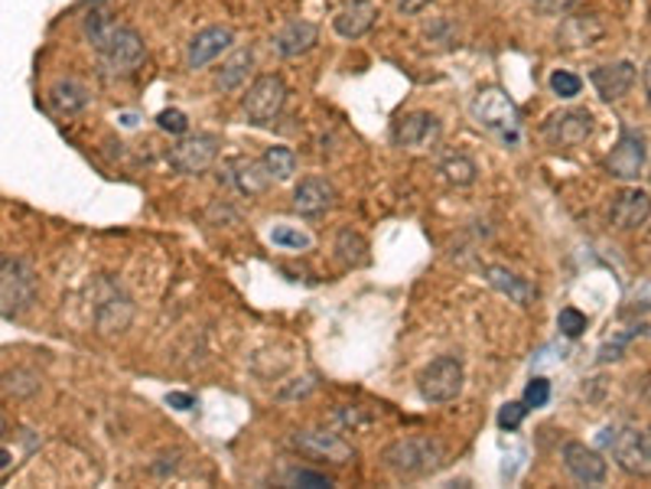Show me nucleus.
Wrapping results in <instances>:
<instances>
[{
	"instance_id": "nucleus-27",
	"label": "nucleus",
	"mask_w": 651,
	"mask_h": 489,
	"mask_svg": "<svg viewBox=\"0 0 651 489\" xmlns=\"http://www.w3.org/2000/svg\"><path fill=\"white\" fill-rule=\"evenodd\" d=\"M440 174H443L453 186H473L475 177H479V167H475L466 154H456V150H453V154H447V157L440 160Z\"/></svg>"
},
{
	"instance_id": "nucleus-11",
	"label": "nucleus",
	"mask_w": 651,
	"mask_h": 489,
	"mask_svg": "<svg viewBox=\"0 0 651 489\" xmlns=\"http://www.w3.org/2000/svg\"><path fill=\"white\" fill-rule=\"evenodd\" d=\"M443 134V124L430 112H411L405 118H398L391 127V141L395 147H408V150H420V147H433Z\"/></svg>"
},
{
	"instance_id": "nucleus-28",
	"label": "nucleus",
	"mask_w": 651,
	"mask_h": 489,
	"mask_svg": "<svg viewBox=\"0 0 651 489\" xmlns=\"http://www.w3.org/2000/svg\"><path fill=\"white\" fill-rule=\"evenodd\" d=\"M261 164L271 174V180H291L296 174V154L291 147H267Z\"/></svg>"
},
{
	"instance_id": "nucleus-15",
	"label": "nucleus",
	"mask_w": 651,
	"mask_h": 489,
	"mask_svg": "<svg viewBox=\"0 0 651 489\" xmlns=\"http://www.w3.org/2000/svg\"><path fill=\"white\" fill-rule=\"evenodd\" d=\"M232 43H235L232 27H206V30H199L189 40V46H186V65L189 69H206L209 62L219 60L225 50H232Z\"/></svg>"
},
{
	"instance_id": "nucleus-38",
	"label": "nucleus",
	"mask_w": 651,
	"mask_h": 489,
	"mask_svg": "<svg viewBox=\"0 0 651 489\" xmlns=\"http://www.w3.org/2000/svg\"><path fill=\"white\" fill-rule=\"evenodd\" d=\"M167 402H170L177 412H189V408L196 405V398H192V395H186V392H170V395H167Z\"/></svg>"
},
{
	"instance_id": "nucleus-3",
	"label": "nucleus",
	"mask_w": 651,
	"mask_h": 489,
	"mask_svg": "<svg viewBox=\"0 0 651 489\" xmlns=\"http://www.w3.org/2000/svg\"><path fill=\"white\" fill-rule=\"evenodd\" d=\"M470 115L479 127L498 134L505 144H518V131H522V118H518V105L512 102V95L502 85H485L479 89L470 102Z\"/></svg>"
},
{
	"instance_id": "nucleus-20",
	"label": "nucleus",
	"mask_w": 651,
	"mask_h": 489,
	"mask_svg": "<svg viewBox=\"0 0 651 489\" xmlns=\"http://www.w3.org/2000/svg\"><path fill=\"white\" fill-rule=\"evenodd\" d=\"M319 40V27L309 23V20H291L277 37H274V50L284 56V60H294V56H303L316 46Z\"/></svg>"
},
{
	"instance_id": "nucleus-36",
	"label": "nucleus",
	"mask_w": 651,
	"mask_h": 489,
	"mask_svg": "<svg viewBox=\"0 0 651 489\" xmlns=\"http://www.w3.org/2000/svg\"><path fill=\"white\" fill-rule=\"evenodd\" d=\"M433 0H395V7H398V13H405V17H417L420 10H427Z\"/></svg>"
},
{
	"instance_id": "nucleus-14",
	"label": "nucleus",
	"mask_w": 651,
	"mask_h": 489,
	"mask_svg": "<svg viewBox=\"0 0 651 489\" xmlns=\"http://www.w3.org/2000/svg\"><path fill=\"white\" fill-rule=\"evenodd\" d=\"M649 216H651V196L645 193V189L629 186V189H622V193H616V196H612L609 219H612V226H616V229L632 232V229L645 226V222H649Z\"/></svg>"
},
{
	"instance_id": "nucleus-32",
	"label": "nucleus",
	"mask_w": 651,
	"mask_h": 489,
	"mask_svg": "<svg viewBox=\"0 0 651 489\" xmlns=\"http://www.w3.org/2000/svg\"><path fill=\"white\" fill-rule=\"evenodd\" d=\"M528 412H532V408H528L525 402H508V405H505V408L498 412V428H502V430H518V428H522V422L528 418Z\"/></svg>"
},
{
	"instance_id": "nucleus-37",
	"label": "nucleus",
	"mask_w": 651,
	"mask_h": 489,
	"mask_svg": "<svg viewBox=\"0 0 651 489\" xmlns=\"http://www.w3.org/2000/svg\"><path fill=\"white\" fill-rule=\"evenodd\" d=\"M528 7H534V10H540V13H560L570 0H525Z\"/></svg>"
},
{
	"instance_id": "nucleus-25",
	"label": "nucleus",
	"mask_w": 651,
	"mask_h": 489,
	"mask_svg": "<svg viewBox=\"0 0 651 489\" xmlns=\"http://www.w3.org/2000/svg\"><path fill=\"white\" fill-rule=\"evenodd\" d=\"M336 254L346 268H358V264H368V239L356 232V229H343L336 236Z\"/></svg>"
},
{
	"instance_id": "nucleus-5",
	"label": "nucleus",
	"mask_w": 651,
	"mask_h": 489,
	"mask_svg": "<svg viewBox=\"0 0 651 489\" xmlns=\"http://www.w3.org/2000/svg\"><path fill=\"white\" fill-rule=\"evenodd\" d=\"M463 382H466L463 363L456 356H440L430 366H423V372L417 375V392L430 405H447V402L460 398Z\"/></svg>"
},
{
	"instance_id": "nucleus-4",
	"label": "nucleus",
	"mask_w": 651,
	"mask_h": 489,
	"mask_svg": "<svg viewBox=\"0 0 651 489\" xmlns=\"http://www.w3.org/2000/svg\"><path fill=\"white\" fill-rule=\"evenodd\" d=\"M36 301V274L20 258H0V316L13 320Z\"/></svg>"
},
{
	"instance_id": "nucleus-16",
	"label": "nucleus",
	"mask_w": 651,
	"mask_h": 489,
	"mask_svg": "<svg viewBox=\"0 0 651 489\" xmlns=\"http://www.w3.org/2000/svg\"><path fill=\"white\" fill-rule=\"evenodd\" d=\"M636 79H639V72H636V65L629 60L609 62V65H599V69H592L590 72L592 89H596L599 98H606V102L626 98V95L632 92Z\"/></svg>"
},
{
	"instance_id": "nucleus-12",
	"label": "nucleus",
	"mask_w": 651,
	"mask_h": 489,
	"mask_svg": "<svg viewBox=\"0 0 651 489\" xmlns=\"http://www.w3.org/2000/svg\"><path fill=\"white\" fill-rule=\"evenodd\" d=\"M592 134V115L587 108H570L560 115H550L544 124V137L554 147H580Z\"/></svg>"
},
{
	"instance_id": "nucleus-40",
	"label": "nucleus",
	"mask_w": 651,
	"mask_h": 489,
	"mask_svg": "<svg viewBox=\"0 0 651 489\" xmlns=\"http://www.w3.org/2000/svg\"><path fill=\"white\" fill-rule=\"evenodd\" d=\"M645 440H649V447H651V428L645 430Z\"/></svg>"
},
{
	"instance_id": "nucleus-39",
	"label": "nucleus",
	"mask_w": 651,
	"mask_h": 489,
	"mask_svg": "<svg viewBox=\"0 0 651 489\" xmlns=\"http://www.w3.org/2000/svg\"><path fill=\"white\" fill-rule=\"evenodd\" d=\"M642 89H645V102H649L651 108V60L645 62V69H642Z\"/></svg>"
},
{
	"instance_id": "nucleus-29",
	"label": "nucleus",
	"mask_w": 651,
	"mask_h": 489,
	"mask_svg": "<svg viewBox=\"0 0 651 489\" xmlns=\"http://www.w3.org/2000/svg\"><path fill=\"white\" fill-rule=\"evenodd\" d=\"M580 89H584V79L574 75V72H567V69H557V72L550 75V92H554L557 98H577Z\"/></svg>"
},
{
	"instance_id": "nucleus-19",
	"label": "nucleus",
	"mask_w": 651,
	"mask_h": 489,
	"mask_svg": "<svg viewBox=\"0 0 651 489\" xmlns=\"http://www.w3.org/2000/svg\"><path fill=\"white\" fill-rule=\"evenodd\" d=\"M378 20V7L371 0H353L349 7H343L333 20V30L343 37V40H358L365 37Z\"/></svg>"
},
{
	"instance_id": "nucleus-2",
	"label": "nucleus",
	"mask_w": 651,
	"mask_h": 489,
	"mask_svg": "<svg viewBox=\"0 0 651 489\" xmlns=\"http://www.w3.org/2000/svg\"><path fill=\"white\" fill-rule=\"evenodd\" d=\"M447 460V450L437 437L430 434H411V437H398L381 450V464L388 474H395L398 480H417L427 477L433 470H440Z\"/></svg>"
},
{
	"instance_id": "nucleus-23",
	"label": "nucleus",
	"mask_w": 651,
	"mask_h": 489,
	"mask_svg": "<svg viewBox=\"0 0 651 489\" xmlns=\"http://www.w3.org/2000/svg\"><path fill=\"white\" fill-rule=\"evenodd\" d=\"M606 33V27L596 17H567L557 40L564 50H580V46H596V40Z\"/></svg>"
},
{
	"instance_id": "nucleus-31",
	"label": "nucleus",
	"mask_w": 651,
	"mask_h": 489,
	"mask_svg": "<svg viewBox=\"0 0 651 489\" xmlns=\"http://www.w3.org/2000/svg\"><path fill=\"white\" fill-rule=\"evenodd\" d=\"M271 242L281 245V248H291V251H306L313 245V239L306 232H300L296 226H274Z\"/></svg>"
},
{
	"instance_id": "nucleus-10",
	"label": "nucleus",
	"mask_w": 651,
	"mask_h": 489,
	"mask_svg": "<svg viewBox=\"0 0 651 489\" xmlns=\"http://www.w3.org/2000/svg\"><path fill=\"white\" fill-rule=\"evenodd\" d=\"M219 147H222V141L216 134H189L170 150V164H174V170L186 174V177H199L216 164Z\"/></svg>"
},
{
	"instance_id": "nucleus-6",
	"label": "nucleus",
	"mask_w": 651,
	"mask_h": 489,
	"mask_svg": "<svg viewBox=\"0 0 651 489\" xmlns=\"http://www.w3.org/2000/svg\"><path fill=\"white\" fill-rule=\"evenodd\" d=\"M284 105H287V82L281 75H271V72L267 75H258L251 82L244 102H241L244 118L251 124H258V127H267V124L277 122L281 112H284Z\"/></svg>"
},
{
	"instance_id": "nucleus-26",
	"label": "nucleus",
	"mask_w": 651,
	"mask_h": 489,
	"mask_svg": "<svg viewBox=\"0 0 651 489\" xmlns=\"http://www.w3.org/2000/svg\"><path fill=\"white\" fill-rule=\"evenodd\" d=\"M232 170H235V186L248 196H258L274 184L271 174L264 170V164H254V160H238Z\"/></svg>"
},
{
	"instance_id": "nucleus-13",
	"label": "nucleus",
	"mask_w": 651,
	"mask_h": 489,
	"mask_svg": "<svg viewBox=\"0 0 651 489\" xmlns=\"http://www.w3.org/2000/svg\"><path fill=\"white\" fill-rule=\"evenodd\" d=\"M564 467L577 483H587V487H599L609 477V464L602 460V454L580 440H570L564 447Z\"/></svg>"
},
{
	"instance_id": "nucleus-33",
	"label": "nucleus",
	"mask_w": 651,
	"mask_h": 489,
	"mask_svg": "<svg viewBox=\"0 0 651 489\" xmlns=\"http://www.w3.org/2000/svg\"><path fill=\"white\" fill-rule=\"evenodd\" d=\"M291 487H313V489H323V487H333V480L326 477V474H316V470H287V477H284Z\"/></svg>"
},
{
	"instance_id": "nucleus-7",
	"label": "nucleus",
	"mask_w": 651,
	"mask_h": 489,
	"mask_svg": "<svg viewBox=\"0 0 651 489\" xmlns=\"http://www.w3.org/2000/svg\"><path fill=\"white\" fill-rule=\"evenodd\" d=\"M649 160V147H645V134L636 127H626L616 141V147L606 157V170L616 180H639V174L645 170Z\"/></svg>"
},
{
	"instance_id": "nucleus-30",
	"label": "nucleus",
	"mask_w": 651,
	"mask_h": 489,
	"mask_svg": "<svg viewBox=\"0 0 651 489\" xmlns=\"http://www.w3.org/2000/svg\"><path fill=\"white\" fill-rule=\"evenodd\" d=\"M557 326H560V333H564V336L577 340V336H584V333H587L590 320H587V313H580L577 306H564V310H560V316H557Z\"/></svg>"
},
{
	"instance_id": "nucleus-9",
	"label": "nucleus",
	"mask_w": 651,
	"mask_h": 489,
	"mask_svg": "<svg viewBox=\"0 0 651 489\" xmlns=\"http://www.w3.org/2000/svg\"><path fill=\"white\" fill-rule=\"evenodd\" d=\"M609 447H612V460L619 464L622 474H629V477H651V447L649 440H645V430H612Z\"/></svg>"
},
{
	"instance_id": "nucleus-17",
	"label": "nucleus",
	"mask_w": 651,
	"mask_h": 489,
	"mask_svg": "<svg viewBox=\"0 0 651 489\" xmlns=\"http://www.w3.org/2000/svg\"><path fill=\"white\" fill-rule=\"evenodd\" d=\"M339 202V189L326 177H306L294 189V209L300 216H323Z\"/></svg>"
},
{
	"instance_id": "nucleus-34",
	"label": "nucleus",
	"mask_w": 651,
	"mask_h": 489,
	"mask_svg": "<svg viewBox=\"0 0 651 489\" xmlns=\"http://www.w3.org/2000/svg\"><path fill=\"white\" fill-rule=\"evenodd\" d=\"M522 402H525L528 408H544V405L550 402V382H547V378H540V375L532 378V382H528V388H525V398H522Z\"/></svg>"
},
{
	"instance_id": "nucleus-22",
	"label": "nucleus",
	"mask_w": 651,
	"mask_h": 489,
	"mask_svg": "<svg viewBox=\"0 0 651 489\" xmlns=\"http://www.w3.org/2000/svg\"><path fill=\"white\" fill-rule=\"evenodd\" d=\"M46 102H50V108L56 112V115H78V112H85L88 108V89L78 82V79H62L56 82L53 89H50V95H46Z\"/></svg>"
},
{
	"instance_id": "nucleus-18",
	"label": "nucleus",
	"mask_w": 651,
	"mask_h": 489,
	"mask_svg": "<svg viewBox=\"0 0 651 489\" xmlns=\"http://www.w3.org/2000/svg\"><path fill=\"white\" fill-rule=\"evenodd\" d=\"M485 281H489L498 294H505L512 304L518 306H532L534 298H537V288H534L528 278H522V274H515V271H508V268H502V264H489V268H485Z\"/></svg>"
},
{
	"instance_id": "nucleus-1",
	"label": "nucleus",
	"mask_w": 651,
	"mask_h": 489,
	"mask_svg": "<svg viewBox=\"0 0 651 489\" xmlns=\"http://www.w3.org/2000/svg\"><path fill=\"white\" fill-rule=\"evenodd\" d=\"M85 30V40L88 46L98 53L102 60V72L108 79H124V75H134L144 60H147V46L140 40L137 30L130 27H120L115 17L102 13V10H92L82 23Z\"/></svg>"
},
{
	"instance_id": "nucleus-21",
	"label": "nucleus",
	"mask_w": 651,
	"mask_h": 489,
	"mask_svg": "<svg viewBox=\"0 0 651 489\" xmlns=\"http://www.w3.org/2000/svg\"><path fill=\"white\" fill-rule=\"evenodd\" d=\"M130 320H134V304L120 288H112V294L95 306V323L102 333H120L130 326Z\"/></svg>"
},
{
	"instance_id": "nucleus-41",
	"label": "nucleus",
	"mask_w": 651,
	"mask_h": 489,
	"mask_svg": "<svg viewBox=\"0 0 651 489\" xmlns=\"http://www.w3.org/2000/svg\"><path fill=\"white\" fill-rule=\"evenodd\" d=\"M649 177H651V174H649Z\"/></svg>"
},
{
	"instance_id": "nucleus-35",
	"label": "nucleus",
	"mask_w": 651,
	"mask_h": 489,
	"mask_svg": "<svg viewBox=\"0 0 651 489\" xmlns=\"http://www.w3.org/2000/svg\"><path fill=\"white\" fill-rule=\"evenodd\" d=\"M157 124H160V131H167V134H186V131H189V118H186L179 108L160 112V115H157Z\"/></svg>"
},
{
	"instance_id": "nucleus-8",
	"label": "nucleus",
	"mask_w": 651,
	"mask_h": 489,
	"mask_svg": "<svg viewBox=\"0 0 651 489\" xmlns=\"http://www.w3.org/2000/svg\"><path fill=\"white\" fill-rule=\"evenodd\" d=\"M294 447L316 464L346 467L356 460V447L343 434H333V430H300L294 437Z\"/></svg>"
},
{
	"instance_id": "nucleus-24",
	"label": "nucleus",
	"mask_w": 651,
	"mask_h": 489,
	"mask_svg": "<svg viewBox=\"0 0 651 489\" xmlns=\"http://www.w3.org/2000/svg\"><path fill=\"white\" fill-rule=\"evenodd\" d=\"M251 65H254V53L251 50H235L229 60L222 62V69L216 72V89H222V92H238L244 82H248V75H251Z\"/></svg>"
}]
</instances>
